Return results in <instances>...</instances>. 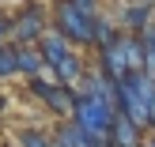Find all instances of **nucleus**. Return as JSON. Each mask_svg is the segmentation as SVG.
Returning a JSON list of instances; mask_svg holds the SVG:
<instances>
[{
    "label": "nucleus",
    "mask_w": 155,
    "mask_h": 147,
    "mask_svg": "<svg viewBox=\"0 0 155 147\" xmlns=\"http://www.w3.org/2000/svg\"><path fill=\"white\" fill-rule=\"evenodd\" d=\"M72 113H76V128H80L83 136H91L95 143L110 140L114 132V106H110V91L106 94H80L72 102Z\"/></svg>",
    "instance_id": "obj_1"
},
{
    "label": "nucleus",
    "mask_w": 155,
    "mask_h": 147,
    "mask_svg": "<svg viewBox=\"0 0 155 147\" xmlns=\"http://www.w3.org/2000/svg\"><path fill=\"white\" fill-rule=\"evenodd\" d=\"M23 143H27V147H49V140L38 136V132H27V136H23Z\"/></svg>",
    "instance_id": "obj_8"
},
{
    "label": "nucleus",
    "mask_w": 155,
    "mask_h": 147,
    "mask_svg": "<svg viewBox=\"0 0 155 147\" xmlns=\"http://www.w3.org/2000/svg\"><path fill=\"white\" fill-rule=\"evenodd\" d=\"M15 68L27 72V75H34V72H42V57H38L34 49H19L15 53Z\"/></svg>",
    "instance_id": "obj_6"
},
{
    "label": "nucleus",
    "mask_w": 155,
    "mask_h": 147,
    "mask_svg": "<svg viewBox=\"0 0 155 147\" xmlns=\"http://www.w3.org/2000/svg\"><path fill=\"white\" fill-rule=\"evenodd\" d=\"M45 34V15L38 8H27V11L15 19V38L19 42H30V38H42Z\"/></svg>",
    "instance_id": "obj_4"
},
{
    "label": "nucleus",
    "mask_w": 155,
    "mask_h": 147,
    "mask_svg": "<svg viewBox=\"0 0 155 147\" xmlns=\"http://www.w3.org/2000/svg\"><path fill=\"white\" fill-rule=\"evenodd\" d=\"M91 23L95 19H87V15H80L68 0H61L57 4V11H53V27H57V34L64 38H72V42H91Z\"/></svg>",
    "instance_id": "obj_3"
},
{
    "label": "nucleus",
    "mask_w": 155,
    "mask_h": 147,
    "mask_svg": "<svg viewBox=\"0 0 155 147\" xmlns=\"http://www.w3.org/2000/svg\"><path fill=\"white\" fill-rule=\"evenodd\" d=\"M38 42H42V53H45V64H49V68L57 64L61 57H68V45H64V38H61V34H42Z\"/></svg>",
    "instance_id": "obj_5"
},
{
    "label": "nucleus",
    "mask_w": 155,
    "mask_h": 147,
    "mask_svg": "<svg viewBox=\"0 0 155 147\" xmlns=\"http://www.w3.org/2000/svg\"><path fill=\"white\" fill-rule=\"evenodd\" d=\"M102 68L110 72V79H121L129 72H140L144 68V45L136 38H114L106 45V57H102Z\"/></svg>",
    "instance_id": "obj_2"
},
{
    "label": "nucleus",
    "mask_w": 155,
    "mask_h": 147,
    "mask_svg": "<svg viewBox=\"0 0 155 147\" xmlns=\"http://www.w3.org/2000/svg\"><path fill=\"white\" fill-rule=\"evenodd\" d=\"M53 68H57V79H61V83H72L76 75H80V60H76L72 53H68V57H61Z\"/></svg>",
    "instance_id": "obj_7"
}]
</instances>
